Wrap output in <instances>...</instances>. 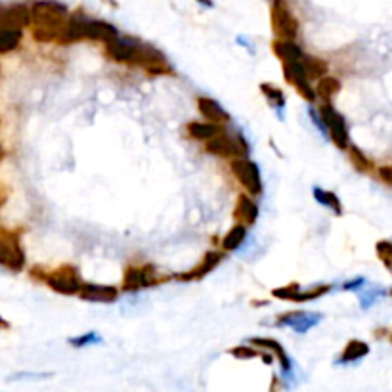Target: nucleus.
<instances>
[{
  "mask_svg": "<svg viewBox=\"0 0 392 392\" xmlns=\"http://www.w3.org/2000/svg\"><path fill=\"white\" fill-rule=\"evenodd\" d=\"M301 289V286L293 281V283H287V286H281V287H276L274 291H272V297H276L279 301H286V303H291V299H293V295L297 293Z\"/></svg>",
  "mask_w": 392,
  "mask_h": 392,
  "instance_id": "nucleus-34",
  "label": "nucleus"
},
{
  "mask_svg": "<svg viewBox=\"0 0 392 392\" xmlns=\"http://www.w3.org/2000/svg\"><path fill=\"white\" fill-rule=\"evenodd\" d=\"M377 176L383 180L384 184L392 186V165H381V167H377Z\"/></svg>",
  "mask_w": 392,
  "mask_h": 392,
  "instance_id": "nucleus-37",
  "label": "nucleus"
},
{
  "mask_svg": "<svg viewBox=\"0 0 392 392\" xmlns=\"http://www.w3.org/2000/svg\"><path fill=\"white\" fill-rule=\"evenodd\" d=\"M197 2H199L201 6H205V8H213V6H214L213 0H197Z\"/></svg>",
  "mask_w": 392,
  "mask_h": 392,
  "instance_id": "nucleus-39",
  "label": "nucleus"
},
{
  "mask_svg": "<svg viewBox=\"0 0 392 392\" xmlns=\"http://www.w3.org/2000/svg\"><path fill=\"white\" fill-rule=\"evenodd\" d=\"M104 56L115 64L140 67L149 75L174 73V67L171 66L169 57L165 56L161 50L131 35H119L113 41L106 42Z\"/></svg>",
  "mask_w": 392,
  "mask_h": 392,
  "instance_id": "nucleus-1",
  "label": "nucleus"
},
{
  "mask_svg": "<svg viewBox=\"0 0 392 392\" xmlns=\"http://www.w3.org/2000/svg\"><path fill=\"white\" fill-rule=\"evenodd\" d=\"M366 286H368L366 278H354L351 279V281H344L339 289H341V291H356V293H358L360 289H364Z\"/></svg>",
  "mask_w": 392,
  "mask_h": 392,
  "instance_id": "nucleus-36",
  "label": "nucleus"
},
{
  "mask_svg": "<svg viewBox=\"0 0 392 392\" xmlns=\"http://www.w3.org/2000/svg\"><path fill=\"white\" fill-rule=\"evenodd\" d=\"M52 373H33V371H21V373H14L8 377V381H41V379H48Z\"/></svg>",
  "mask_w": 392,
  "mask_h": 392,
  "instance_id": "nucleus-35",
  "label": "nucleus"
},
{
  "mask_svg": "<svg viewBox=\"0 0 392 392\" xmlns=\"http://www.w3.org/2000/svg\"><path fill=\"white\" fill-rule=\"evenodd\" d=\"M71 12L64 2L57 0H37L31 6V35L37 42L59 44L66 33Z\"/></svg>",
  "mask_w": 392,
  "mask_h": 392,
  "instance_id": "nucleus-2",
  "label": "nucleus"
},
{
  "mask_svg": "<svg viewBox=\"0 0 392 392\" xmlns=\"http://www.w3.org/2000/svg\"><path fill=\"white\" fill-rule=\"evenodd\" d=\"M31 276L46 283L54 293L66 297H79L82 286L86 283L75 264H62L54 270H42L41 266H35L31 270Z\"/></svg>",
  "mask_w": 392,
  "mask_h": 392,
  "instance_id": "nucleus-3",
  "label": "nucleus"
},
{
  "mask_svg": "<svg viewBox=\"0 0 392 392\" xmlns=\"http://www.w3.org/2000/svg\"><path fill=\"white\" fill-rule=\"evenodd\" d=\"M391 343H392V331H391Z\"/></svg>",
  "mask_w": 392,
  "mask_h": 392,
  "instance_id": "nucleus-41",
  "label": "nucleus"
},
{
  "mask_svg": "<svg viewBox=\"0 0 392 392\" xmlns=\"http://www.w3.org/2000/svg\"><path fill=\"white\" fill-rule=\"evenodd\" d=\"M324 319V314L321 312H314V310H287L281 312L274 326L276 327H287V329H293L297 335H304L308 333L310 329L318 326L319 321Z\"/></svg>",
  "mask_w": 392,
  "mask_h": 392,
  "instance_id": "nucleus-11",
  "label": "nucleus"
},
{
  "mask_svg": "<svg viewBox=\"0 0 392 392\" xmlns=\"http://www.w3.org/2000/svg\"><path fill=\"white\" fill-rule=\"evenodd\" d=\"M270 25H272V33L276 39L297 41V37L301 33V24H299V19L286 0H274L272 2Z\"/></svg>",
  "mask_w": 392,
  "mask_h": 392,
  "instance_id": "nucleus-7",
  "label": "nucleus"
},
{
  "mask_svg": "<svg viewBox=\"0 0 392 392\" xmlns=\"http://www.w3.org/2000/svg\"><path fill=\"white\" fill-rule=\"evenodd\" d=\"M0 159H2V147H0Z\"/></svg>",
  "mask_w": 392,
  "mask_h": 392,
  "instance_id": "nucleus-40",
  "label": "nucleus"
},
{
  "mask_svg": "<svg viewBox=\"0 0 392 392\" xmlns=\"http://www.w3.org/2000/svg\"><path fill=\"white\" fill-rule=\"evenodd\" d=\"M261 348H256L254 344L247 343V344H237L234 348H230V354L236 360H254L261 358Z\"/></svg>",
  "mask_w": 392,
  "mask_h": 392,
  "instance_id": "nucleus-32",
  "label": "nucleus"
},
{
  "mask_svg": "<svg viewBox=\"0 0 392 392\" xmlns=\"http://www.w3.org/2000/svg\"><path fill=\"white\" fill-rule=\"evenodd\" d=\"M196 104L197 111H199L203 121H209V123L214 124H230V121H232V115L222 107L221 102H216L211 96H199L196 100Z\"/></svg>",
  "mask_w": 392,
  "mask_h": 392,
  "instance_id": "nucleus-18",
  "label": "nucleus"
},
{
  "mask_svg": "<svg viewBox=\"0 0 392 392\" xmlns=\"http://www.w3.org/2000/svg\"><path fill=\"white\" fill-rule=\"evenodd\" d=\"M386 295V291L384 289H381V287H364V289H360L358 291V297H360V306L364 308V310H368V308H371L373 304L381 299V297H384Z\"/></svg>",
  "mask_w": 392,
  "mask_h": 392,
  "instance_id": "nucleus-29",
  "label": "nucleus"
},
{
  "mask_svg": "<svg viewBox=\"0 0 392 392\" xmlns=\"http://www.w3.org/2000/svg\"><path fill=\"white\" fill-rule=\"evenodd\" d=\"M31 27V8L25 4H10L2 6L0 4V31L2 29H21Z\"/></svg>",
  "mask_w": 392,
  "mask_h": 392,
  "instance_id": "nucleus-15",
  "label": "nucleus"
},
{
  "mask_svg": "<svg viewBox=\"0 0 392 392\" xmlns=\"http://www.w3.org/2000/svg\"><path fill=\"white\" fill-rule=\"evenodd\" d=\"M249 343L254 344L256 348L261 351H268L272 352L279 364V379L283 381V386L289 389V386H295L297 384V369H295V362L293 358L287 354V351L283 348V344L272 339V337H251Z\"/></svg>",
  "mask_w": 392,
  "mask_h": 392,
  "instance_id": "nucleus-10",
  "label": "nucleus"
},
{
  "mask_svg": "<svg viewBox=\"0 0 392 392\" xmlns=\"http://www.w3.org/2000/svg\"><path fill=\"white\" fill-rule=\"evenodd\" d=\"M224 127L226 124H214L209 123V121H189L186 124V134L192 140H197V142H207V140L216 136Z\"/></svg>",
  "mask_w": 392,
  "mask_h": 392,
  "instance_id": "nucleus-23",
  "label": "nucleus"
},
{
  "mask_svg": "<svg viewBox=\"0 0 392 392\" xmlns=\"http://www.w3.org/2000/svg\"><path fill=\"white\" fill-rule=\"evenodd\" d=\"M259 214H261V209L256 203V197L249 196L247 192L237 196L236 205H234V221L247 228H253L259 221Z\"/></svg>",
  "mask_w": 392,
  "mask_h": 392,
  "instance_id": "nucleus-16",
  "label": "nucleus"
},
{
  "mask_svg": "<svg viewBox=\"0 0 392 392\" xmlns=\"http://www.w3.org/2000/svg\"><path fill=\"white\" fill-rule=\"evenodd\" d=\"M301 64H303L304 71H306V75H308V79H310L312 82L319 81L321 77L329 75V66H327L326 59H321V57L304 54L303 59H301Z\"/></svg>",
  "mask_w": 392,
  "mask_h": 392,
  "instance_id": "nucleus-27",
  "label": "nucleus"
},
{
  "mask_svg": "<svg viewBox=\"0 0 392 392\" xmlns=\"http://www.w3.org/2000/svg\"><path fill=\"white\" fill-rule=\"evenodd\" d=\"M230 172L232 176L237 180V184L247 192L249 196L261 197L264 192V184H262V174L259 165L254 163L249 157H236L230 161Z\"/></svg>",
  "mask_w": 392,
  "mask_h": 392,
  "instance_id": "nucleus-8",
  "label": "nucleus"
},
{
  "mask_svg": "<svg viewBox=\"0 0 392 392\" xmlns=\"http://www.w3.org/2000/svg\"><path fill=\"white\" fill-rule=\"evenodd\" d=\"M21 37H24L21 29H2L0 31V54L16 50L21 42Z\"/></svg>",
  "mask_w": 392,
  "mask_h": 392,
  "instance_id": "nucleus-28",
  "label": "nucleus"
},
{
  "mask_svg": "<svg viewBox=\"0 0 392 392\" xmlns=\"http://www.w3.org/2000/svg\"><path fill=\"white\" fill-rule=\"evenodd\" d=\"M247 236H249V228L243 226V224H239V222H236V224L224 234V237H222L221 249L222 251H226V253H236V251H239V249L243 247V243L247 241Z\"/></svg>",
  "mask_w": 392,
  "mask_h": 392,
  "instance_id": "nucleus-22",
  "label": "nucleus"
},
{
  "mask_svg": "<svg viewBox=\"0 0 392 392\" xmlns=\"http://www.w3.org/2000/svg\"><path fill=\"white\" fill-rule=\"evenodd\" d=\"M6 201H8V188L0 182V209L6 205Z\"/></svg>",
  "mask_w": 392,
  "mask_h": 392,
  "instance_id": "nucleus-38",
  "label": "nucleus"
},
{
  "mask_svg": "<svg viewBox=\"0 0 392 392\" xmlns=\"http://www.w3.org/2000/svg\"><path fill=\"white\" fill-rule=\"evenodd\" d=\"M283 79L289 82L299 96L306 102V104H318V94H316V86L312 84L308 75L304 71L301 62H291V64H283Z\"/></svg>",
  "mask_w": 392,
  "mask_h": 392,
  "instance_id": "nucleus-12",
  "label": "nucleus"
},
{
  "mask_svg": "<svg viewBox=\"0 0 392 392\" xmlns=\"http://www.w3.org/2000/svg\"><path fill=\"white\" fill-rule=\"evenodd\" d=\"M119 29L115 27L113 24L109 21H104V19H96V17H86L84 21V41L90 42H106L113 41L115 37H119Z\"/></svg>",
  "mask_w": 392,
  "mask_h": 392,
  "instance_id": "nucleus-17",
  "label": "nucleus"
},
{
  "mask_svg": "<svg viewBox=\"0 0 392 392\" xmlns=\"http://www.w3.org/2000/svg\"><path fill=\"white\" fill-rule=\"evenodd\" d=\"M316 94H318V102H333L335 96L341 92V81L333 77V75H326L319 81H316Z\"/></svg>",
  "mask_w": 392,
  "mask_h": 392,
  "instance_id": "nucleus-26",
  "label": "nucleus"
},
{
  "mask_svg": "<svg viewBox=\"0 0 392 392\" xmlns=\"http://www.w3.org/2000/svg\"><path fill=\"white\" fill-rule=\"evenodd\" d=\"M259 88H261V94L264 96V100L268 102V106L278 113V117L283 121V109L287 106V96L283 90L279 88L278 84H274V82H261L259 84Z\"/></svg>",
  "mask_w": 392,
  "mask_h": 392,
  "instance_id": "nucleus-21",
  "label": "nucleus"
},
{
  "mask_svg": "<svg viewBox=\"0 0 392 392\" xmlns=\"http://www.w3.org/2000/svg\"><path fill=\"white\" fill-rule=\"evenodd\" d=\"M348 157H351V163L354 165V169H358L360 172H369L373 169V163H371V159H369L360 147H356L354 144L348 146Z\"/></svg>",
  "mask_w": 392,
  "mask_h": 392,
  "instance_id": "nucleus-30",
  "label": "nucleus"
},
{
  "mask_svg": "<svg viewBox=\"0 0 392 392\" xmlns=\"http://www.w3.org/2000/svg\"><path fill=\"white\" fill-rule=\"evenodd\" d=\"M369 354V344L366 341L360 339H351L348 343L344 344L343 352L337 356L335 366H354Z\"/></svg>",
  "mask_w": 392,
  "mask_h": 392,
  "instance_id": "nucleus-19",
  "label": "nucleus"
},
{
  "mask_svg": "<svg viewBox=\"0 0 392 392\" xmlns=\"http://www.w3.org/2000/svg\"><path fill=\"white\" fill-rule=\"evenodd\" d=\"M375 253L379 256V261L383 262V266L392 274V241L383 239V241H377Z\"/></svg>",
  "mask_w": 392,
  "mask_h": 392,
  "instance_id": "nucleus-33",
  "label": "nucleus"
},
{
  "mask_svg": "<svg viewBox=\"0 0 392 392\" xmlns=\"http://www.w3.org/2000/svg\"><path fill=\"white\" fill-rule=\"evenodd\" d=\"M171 276L157 268L156 264H129L123 272L121 291L127 293H138L144 289L159 287L171 281Z\"/></svg>",
  "mask_w": 392,
  "mask_h": 392,
  "instance_id": "nucleus-5",
  "label": "nucleus"
},
{
  "mask_svg": "<svg viewBox=\"0 0 392 392\" xmlns=\"http://www.w3.org/2000/svg\"><path fill=\"white\" fill-rule=\"evenodd\" d=\"M67 343L71 344L73 348H88V346H94V344H102L104 343V339H102L98 331H86V333H82V335L67 339Z\"/></svg>",
  "mask_w": 392,
  "mask_h": 392,
  "instance_id": "nucleus-31",
  "label": "nucleus"
},
{
  "mask_svg": "<svg viewBox=\"0 0 392 392\" xmlns=\"http://www.w3.org/2000/svg\"><path fill=\"white\" fill-rule=\"evenodd\" d=\"M121 289L115 286H106V283H84L79 293V299L84 303L96 304H113L119 301Z\"/></svg>",
  "mask_w": 392,
  "mask_h": 392,
  "instance_id": "nucleus-14",
  "label": "nucleus"
},
{
  "mask_svg": "<svg viewBox=\"0 0 392 392\" xmlns=\"http://www.w3.org/2000/svg\"><path fill=\"white\" fill-rule=\"evenodd\" d=\"M226 259V251H216V249H211L201 256V261L197 262L194 268L186 270L182 274H174L172 279L176 281H184V283H194V281H199V279L207 278L209 274H213L214 270L218 268L222 264V261Z\"/></svg>",
  "mask_w": 392,
  "mask_h": 392,
  "instance_id": "nucleus-13",
  "label": "nucleus"
},
{
  "mask_svg": "<svg viewBox=\"0 0 392 392\" xmlns=\"http://www.w3.org/2000/svg\"><path fill=\"white\" fill-rule=\"evenodd\" d=\"M249 149H251V146L243 136V132L230 131L228 124L216 136L205 142V151L209 156L221 157L226 161H232L236 157H249Z\"/></svg>",
  "mask_w": 392,
  "mask_h": 392,
  "instance_id": "nucleus-4",
  "label": "nucleus"
},
{
  "mask_svg": "<svg viewBox=\"0 0 392 392\" xmlns=\"http://www.w3.org/2000/svg\"><path fill=\"white\" fill-rule=\"evenodd\" d=\"M0 268L21 272L25 268V251L21 236L16 230L0 226Z\"/></svg>",
  "mask_w": 392,
  "mask_h": 392,
  "instance_id": "nucleus-9",
  "label": "nucleus"
},
{
  "mask_svg": "<svg viewBox=\"0 0 392 392\" xmlns=\"http://www.w3.org/2000/svg\"><path fill=\"white\" fill-rule=\"evenodd\" d=\"M312 196H314V201L321 205V207H326L327 211H331L335 216H343V201L339 199L335 192H329V189L321 188V186H314L312 188Z\"/></svg>",
  "mask_w": 392,
  "mask_h": 392,
  "instance_id": "nucleus-24",
  "label": "nucleus"
},
{
  "mask_svg": "<svg viewBox=\"0 0 392 392\" xmlns=\"http://www.w3.org/2000/svg\"><path fill=\"white\" fill-rule=\"evenodd\" d=\"M272 52L278 57L281 64H291V62H301L306 54L301 44L297 41H287V39H276L272 42Z\"/></svg>",
  "mask_w": 392,
  "mask_h": 392,
  "instance_id": "nucleus-20",
  "label": "nucleus"
},
{
  "mask_svg": "<svg viewBox=\"0 0 392 392\" xmlns=\"http://www.w3.org/2000/svg\"><path fill=\"white\" fill-rule=\"evenodd\" d=\"M319 111V117L324 119L327 129V140H331V144L346 151L351 146V131H348V123L344 119V115L333 106V102H318L316 104Z\"/></svg>",
  "mask_w": 392,
  "mask_h": 392,
  "instance_id": "nucleus-6",
  "label": "nucleus"
},
{
  "mask_svg": "<svg viewBox=\"0 0 392 392\" xmlns=\"http://www.w3.org/2000/svg\"><path fill=\"white\" fill-rule=\"evenodd\" d=\"M335 289V286H331V283H316V286H308V287H303L293 295V299H291V303H297V304H303V303H312V301H318L321 297H326L327 293H331Z\"/></svg>",
  "mask_w": 392,
  "mask_h": 392,
  "instance_id": "nucleus-25",
  "label": "nucleus"
}]
</instances>
